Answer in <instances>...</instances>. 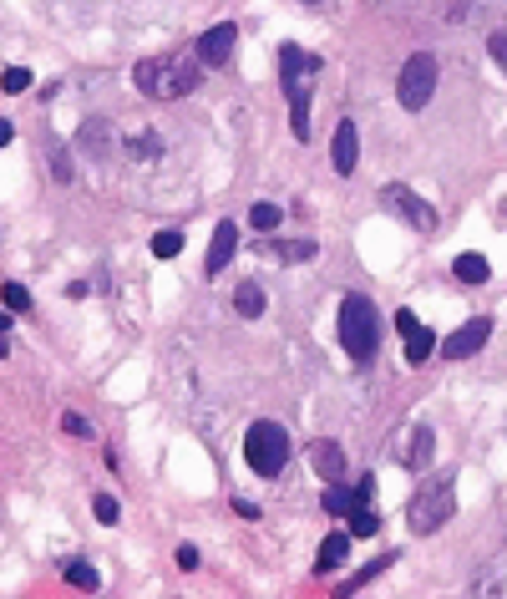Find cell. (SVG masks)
<instances>
[{"label": "cell", "mask_w": 507, "mask_h": 599, "mask_svg": "<svg viewBox=\"0 0 507 599\" xmlns=\"http://www.w3.org/2000/svg\"><path fill=\"white\" fill-rule=\"evenodd\" d=\"M340 346H345V356L355 366H370V361H376L380 310L365 295H345V300H340Z\"/></svg>", "instance_id": "obj_1"}, {"label": "cell", "mask_w": 507, "mask_h": 599, "mask_svg": "<svg viewBox=\"0 0 507 599\" xmlns=\"http://www.w3.org/2000/svg\"><path fill=\"white\" fill-rule=\"evenodd\" d=\"M457 513V477L442 473V477H427L416 498L406 503V523H411V534H436L446 519Z\"/></svg>", "instance_id": "obj_2"}, {"label": "cell", "mask_w": 507, "mask_h": 599, "mask_svg": "<svg viewBox=\"0 0 507 599\" xmlns=\"http://www.w3.org/2000/svg\"><path fill=\"white\" fill-rule=\"evenodd\" d=\"M132 81L147 97H188L198 87V66L178 62V56H147V62L132 66Z\"/></svg>", "instance_id": "obj_3"}, {"label": "cell", "mask_w": 507, "mask_h": 599, "mask_svg": "<svg viewBox=\"0 0 507 599\" xmlns=\"http://www.w3.org/2000/svg\"><path fill=\"white\" fill-rule=\"evenodd\" d=\"M244 462H249L259 477H279L289 462V432L279 422H254L249 432H244Z\"/></svg>", "instance_id": "obj_4"}, {"label": "cell", "mask_w": 507, "mask_h": 599, "mask_svg": "<svg viewBox=\"0 0 507 599\" xmlns=\"http://www.w3.org/2000/svg\"><path fill=\"white\" fill-rule=\"evenodd\" d=\"M436 77H442V66H436V56L431 51H416V56H406V66H401L396 77V97L406 112H421L436 97Z\"/></svg>", "instance_id": "obj_5"}, {"label": "cell", "mask_w": 507, "mask_h": 599, "mask_svg": "<svg viewBox=\"0 0 507 599\" xmlns=\"http://www.w3.org/2000/svg\"><path fill=\"white\" fill-rule=\"evenodd\" d=\"M380 204L391 208V214H401V219L411 224V229H421V234L436 229V208H431L427 198H416L406 183H386V189H380Z\"/></svg>", "instance_id": "obj_6"}, {"label": "cell", "mask_w": 507, "mask_h": 599, "mask_svg": "<svg viewBox=\"0 0 507 599\" xmlns=\"http://www.w3.org/2000/svg\"><path fill=\"white\" fill-rule=\"evenodd\" d=\"M487 335H492V320L477 316V320H467V325H457V331L446 335L442 356H446V361H467V356H477V350L487 346Z\"/></svg>", "instance_id": "obj_7"}, {"label": "cell", "mask_w": 507, "mask_h": 599, "mask_svg": "<svg viewBox=\"0 0 507 599\" xmlns=\"http://www.w3.org/2000/svg\"><path fill=\"white\" fill-rule=\"evenodd\" d=\"M234 41H238V26H234V21H219L213 31L198 36V66H229Z\"/></svg>", "instance_id": "obj_8"}, {"label": "cell", "mask_w": 507, "mask_h": 599, "mask_svg": "<svg viewBox=\"0 0 507 599\" xmlns=\"http://www.w3.org/2000/svg\"><path fill=\"white\" fill-rule=\"evenodd\" d=\"M279 77H285V92H310V77L320 72V56H304L300 46H279Z\"/></svg>", "instance_id": "obj_9"}, {"label": "cell", "mask_w": 507, "mask_h": 599, "mask_svg": "<svg viewBox=\"0 0 507 599\" xmlns=\"http://www.w3.org/2000/svg\"><path fill=\"white\" fill-rule=\"evenodd\" d=\"M234 249H238V229H234V219L213 224V244H208L204 274H223V269H229V259H234Z\"/></svg>", "instance_id": "obj_10"}, {"label": "cell", "mask_w": 507, "mask_h": 599, "mask_svg": "<svg viewBox=\"0 0 507 599\" xmlns=\"http://www.w3.org/2000/svg\"><path fill=\"white\" fill-rule=\"evenodd\" d=\"M355 158H361V132H355V122H340L335 127V142H330V163L335 173H355Z\"/></svg>", "instance_id": "obj_11"}, {"label": "cell", "mask_w": 507, "mask_h": 599, "mask_svg": "<svg viewBox=\"0 0 507 599\" xmlns=\"http://www.w3.org/2000/svg\"><path fill=\"white\" fill-rule=\"evenodd\" d=\"M310 468H315L325 483H340V477L350 473V468H345V452H340L335 442H310Z\"/></svg>", "instance_id": "obj_12"}, {"label": "cell", "mask_w": 507, "mask_h": 599, "mask_svg": "<svg viewBox=\"0 0 507 599\" xmlns=\"http://www.w3.org/2000/svg\"><path fill=\"white\" fill-rule=\"evenodd\" d=\"M431 452H436V432H431V426H411V442L401 447V462H406L411 473H427Z\"/></svg>", "instance_id": "obj_13"}, {"label": "cell", "mask_w": 507, "mask_h": 599, "mask_svg": "<svg viewBox=\"0 0 507 599\" xmlns=\"http://www.w3.org/2000/svg\"><path fill=\"white\" fill-rule=\"evenodd\" d=\"M77 142L92 153V158H107V153H112V127L102 122V117H92V122H81Z\"/></svg>", "instance_id": "obj_14"}, {"label": "cell", "mask_w": 507, "mask_h": 599, "mask_svg": "<svg viewBox=\"0 0 507 599\" xmlns=\"http://www.w3.org/2000/svg\"><path fill=\"white\" fill-rule=\"evenodd\" d=\"M350 559V534H330L325 544H320V559H315V569L320 574H330V569H340Z\"/></svg>", "instance_id": "obj_15"}, {"label": "cell", "mask_w": 507, "mask_h": 599, "mask_svg": "<svg viewBox=\"0 0 507 599\" xmlns=\"http://www.w3.org/2000/svg\"><path fill=\"white\" fill-rule=\"evenodd\" d=\"M431 350H436V331H427V325H416L411 335H406V361L411 366H427Z\"/></svg>", "instance_id": "obj_16"}, {"label": "cell", "mask_w": 507, "mask_h": 599, "mask_svg": "<svg viewBox=\"0 0 507 599\" xmlns=\"http://www.w3.org/2000/svg\"><path fill=\"white\" fill-rule=\"evenodd\" d=\"M345 519H350V538H370V534L380 528V519H376V508H370V498H361V503L350 508Z\"/></svg>", "instance_id": "obj_17"}, {"label": "cell", "mask_w": 507, "mask_h": 599, "mask_svg": "<svg viewBox=\"0 0 507 599\" xmlns=\"http://www.w3.org/2000/svg\"><path fill=\"white\" fill-rule=\"evenodd\" d=\"M234 310L244 320H259V316H264V290H259V284H238V290H234Z\"/></svg>", "instance_id": "obj_18"}, {"label": "cell", "mask_w": 507, "mask_h": 599, "mask_svg": "<svg viewBox=\"0 0 507 599\" xmlns=\"http://www.w3.org/2000/svg\"><path fill=\"white\" fill-rule=\"evenodd\" d=\"M452 269H457L461 284H482V280L492 274V265L482 259V254H457V265H452Z\"/></svg>", "instance_id": "obj_19"}, {"label": "cell", "mask_w": 507, "mask_h": 599, "mask_svg": "<svg viewBox=\"0 0 507 599\" xmlns=\"http://www.w3.org/2000/svg\"><path fill=\"white\" fill-rule=\"evenodd\" d=\"M391 564H396V553H380V559H376V564H365V569H361V574H355V579H350V584H340V595H361V589H365V584H370V579H376V574H380V569H391Z\"/></svg>", "instance_id": "obj_20"}, {"label": "cell", "mask_w": 507, "mask_h": 599, "mask_svg": "<svg viewBox=\"0 0 507 599\" xmlns=\"http://www.w3.org/2000/svg\"><path fill=\"white\" fill-rule=\"evenodd\" d=\"M289 127H295V138H310V92L289 97Z\"/></svg>", "instance_id": "obj_21"}, {"label": "cell", "mask_w": 507, "mask_h": 599, "mask_svg": "<svg viewBox=\"0 0 507 599\" xmlns=\"http://www.w3.org/2000/svg\"><path fill=\"white\" fill-rule=\"evenodd\" d=\"M249 224H254V229H264V234H274V229L285 224V208H279V204H254L249 208Z\"/></svg>", "instance_id": "obj_22"}, {"label": "cell", "mask_w": 507, "mask_h": 599, "mask_svg": "<svg viewBox=\"0 0 507 599\" xmlns=\"http://www.w3.org/2000/svg\"><path fill=\"white\" fill-rule=\"evenodd\" d=\"M66 579L77 584V589H87V595H92L96 584H102V579H96V569L87 564V559H71V564H66Z\"/></svg>", "instance_id": "obj_23"}, {"label": "cell", "mask_w": 507, "mask_h": 599, "mask_svg": "<svg viewBox=\"0 0 507 599\" xmlns=\"http://www.w3.org/2000/svg\"><path fill=\"white\" fill-rule=\"evenodd\" d=\"M158 153H162L158 132H137V138H132V158L137 163H158Z\"/></svg>", "instance_id": "obj_24"}, {"label": "cell", "mask_w": 507, "mask_h": 599, "mask_svg": "<svg viewBox=\"0 0 507 599\" xmlns=\"http://www.w3.org/2000/svg\"><path fill=\"white\" fill-rule=\"evenodd\" d=\"M153 254H158V259H173V254H183V234H178V229H162V234H153Z\"/></svg>", "instance_id": "obj_25"}, {"label": "cell", "mask_w": 507, "mask_h": 599, "mask_svg": "<svg viewBox=\"0 0 507 599\" xmlns=\"http://www.w3.org/2000/svg\"><path fill=\"white\" fill-rule=\"evenodd\" d=\"M270 249L279 254V259H315V244H310V239H295V244H279V239H270Z\"/></svg>", "instance_id": "obj_26"}, {"label": "cell", "mask_w": 507, "mask_h": 599, "mask_svg": "<svg viewBox=\"0 0 507 599\" xmlns=\"http://www.w3.org/2000/svg\"><path fill=\"white\" fill-rule=\"evenodd\" d=\"M350 508H355V493H345L340 483H330V488H325V513H350Z\"/></svg>", "instance_id": "obj_27"}, {"label": "cell", "mask_w": 507, "mask_h": 599, "mask_svg": "<svg viewBox=\"0 0 507 599\" xmlns=\"http://www.w3.org/2000/svg\"><path fill=\"white\" fill-rule=\"evenodd\" d=\"M26 87H31V72H26V66H5V77H0V92H26Z\"/></svg>", "instance_id": "obj_28"}, {"label": "cell", "mask_w": 507, "mask_h": 599, "mask_svg": "<svg viewBox=\"0 0 507 599\" xmlns=\"http://www.w3.org/2000/svg\"><path fill=\"white\" fill-rule=\"evenodd\" d=\"M0 300H5V305H11V310H31V290H26V284H5V290H0Z\"/></svg>", "instance_id": "obj_29"}, {"label": "cell", "mask_w": 507, "mask_h": 599, "mask_svg": "<svg viewBox=\"0 0 507 599\" xmlns=\"http://www.w3.org/2000/svg\"><path fill=\"white\" fill-rule=\"evenodd\" d=\"M92 513H96V523H107V528H112L117 519H122V508H117V498H107V493H102V498L92 503Z\"/></svg>", "instance_id": "obj_30"}, {"label": "cell", "mask_w": 507, "mask_h": 599, "mask_svg": "<svg viewBox=\"0 0 507 599\" xmlns=\"http://www.w3.org/2000/svg\"><path fill=\"white\" fill-rule=\"evenodd\" d=\"M62 432H71V437H92V422H87V417H77V411H66V417H62Z\"/></svg>", "instance_id": "obj_31"}, {"label": "cell", "mask_w": 507, "mask_h": 599, "mask_svg": "<svg viewBox=\"0 0 507 599\" xmlns=\"http://www.w3.org/2000/svg\"><path fill=\"white\" fill-rule=\"evenodd\" d=\"M487 51H492V62L507 72V31H492V41H487Z\"/></svg>", "instance_id": "obj_32"}, {"label": "cell", "mask_w": 507, "mask_h": 599, "mask_svg": "<svg viewBox=\"0 0 507 599\" xmlns=\"http://www.w3.org/2000/svg\"><path fill=\"white\" fill-rule=\"evenodd\" d=\"M178 569H198V549L193 544H178Z\"/></svg>", "instance_id": "obj_33"}, {"label": "cell", "mask_w": 507, "mask_h": 599, "mask_svg": "<svg viewBox=\"0 0 507 599\" xmlns=\"http://www.w3.org/2000/svg\"><path fill=\"white\" fill-rule=\"evenodd\" d=\"M416 325H421V320H416L411 310H396V331H401V335H411Z\"/></svg>", "instance_id": "obj_34"}, {"label": "cell", "mask_w": 507, "mask_h": 599, "mask_svg": "<svg viewBox=\"0 0 507 599\" xmlns=\"http://www.w3.org/2000/svg\"><path fill=\"white\" fill-rule=\"evenodd\" d=\"M234 513H238V519H259V508H254L249 498H234Z\"/></svg>", "instance_id": "obj_35"}, {"label": "cell", "mask_w": 507, "mask_h": 599, "mask_svg": "<svg viewBox=\"0 0 507 599\" xmlns=\"http://www.w3.org/2000/svg\"><path fill=\"white\" fill-rule=\"evenodd\" d=\"M51 163H56V178H71V163H66V153H62V148L51 153Z\"/></svg>", "instance_id": "obj_36"}, {"label": "cell", "mask_w": 507, "mask_h": 599, "mask_svg": "<svg viewBox=\"0 0 507 599\" xmlns=\"http://www.w3.org/2000/svg\"><path fill=\"white\" fill-rule=\"evenodd\" d=\"M11 138H16V127H11V122H5V117H0V148H5V142H11Z\"/></svg>", "instance_id": "obj_37"}, {"label": "cell", "mask_w": 507, "mask_h": 599, "mask_svg": "<svg viewBox=\"0 0 507 599\" xmlns=\"http://www.w3.org/2000/svg\"><path fill=\"white\" fill-rule=\"evenodd\" d=\"M0 356H11V341H5V331H0Z\"/></svg>", "instance_id": "obj_38"}, {"label": "cell", "mask_w": 507, "mask_h": 599, "mask_svg": "<svg viewBox=\"0 0 507 599\" xmlns=\"http://www.w3.org/2000/svg\"><path fill=\"white\" fill-rule=\"evenodd\" d=\"M304 5H320V0H304Z\"/></svg>", "instance_id": "obj_39"}]
</instances>
